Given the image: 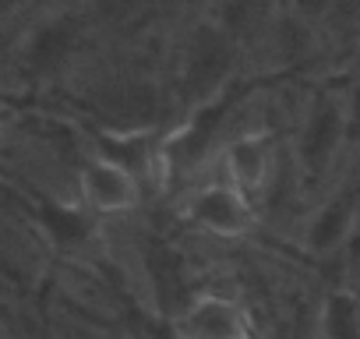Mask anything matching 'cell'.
Returning a JSON list of instances; mask_svg holds the SVG:
<instances>
[{"label":"cell","mask_w":360,"mask_h":339,"mask_svg":"<svg viewBox=\"0 0 360 339\" xmlns=\"http://www.w3.org/2000/svg\"><path fill=\"white\" fill-rule=\"evenodd\" d=\"M184 328L191 332V339H244V332H248L244 314L219 297L198 300L184 314Z\"/></svg>","instance_id":"cell-1"},{"label":"cell","mask_w":360,"mask_h":339,"mask_svg":"<svg viewBox=\"0 0 360 339\" xmlns=\"http://www.w3.org/2000/svg\"><path fill=\"white\" fill-rule=\"evenodd\" d=\"M191 216L216 234H240L248 226V205L230 188H205L191 202Z\"/></svg>","instance_id":"cell-2"},{"label":"cell","mask_w":360,"mask_h":339,"mask_svg":"<svg viewBox=\"0 0 360 339\" xmlns=\"http://www.w3.org/2000/svg\"><path fill=\"white\" fill-rule=\"evenodd\" d=\"M85 195H89V202L92 205H99V209H124L127 202H131V195H134V188H131V177L124 174L120 166H113V162H89L85 166Z\"/></svg>","instance_id":"cell-3"},{"label":"cell","mask_w":360,"mask_h":339,"mask_svg":"<svg viewBox=\"0 0 360 339\" xmlns=\"http://www.w3.org/2000/svg\"><path fill=\"white\" fill-rule=\"evenodd\" d=\"M226 64H230L226 43H223L212 29H205V32L195 39L191 64H188V82H191V85H212V82L223 78Z\"/></svg>","instance_id":"cell-4"},{"label":"cell","mask_w":360,"mask_h":339,"mask_svg":"<svg viewBox=\"0 0 360 339\" xmlns=\"http://www.w3.org/2000/svg\"><path fill=\"white\" fill-rule=\"evenodd\" d=\"M339 127H342L339 110L328 106V103L318 106V113L311 117L307 134H304V155H307L311 166H321V162L332 155V148H335V141H339Z\"/></svg>","instance_id":"cell-5"},{"label":"cell","mask_w":360,"mask_h":339,"mask_svg":"<svg viewBox=\"0 0 360 339\" xmlns=\"http://www.w3.org/2000/svg\"><path fill=\"white\" fill-rule=\"evenodd\" d=\"M71 39H75V32H71V25H68V22L43 29V32L36 36V43H32V53H29V57H32V68L46 71V68L60 64V57L68 53Z\"/></svg>","instance_id":"cell-6"},{"label":"cell","mask_w":360,"mask_h":339,"mask_svg":"<svg viewBox=\"0 0 360 339\" xmlns=\"http://www.w3.org/2000/svg\"><path fill=\"white\" fill-rule=\"evenodd\" d=\"M230 170L244 184H258L265 174V148L258 138H240L230 145Z\"/></svg>","instance_id":"cell-7"},{"label":"cell","mask_w":360,"mask_h":339,"mask_svg":"<svg viewBox=\"0 0 360 339\" xmlns=\"http://www.w3.org/2000/svg\"><path fill=\"white\" fill-rule=\"evenodd\" d=\"M148 269H152V279H155L162 300H176V290H180V283H184V276H180V258L166 248H152Z\"/></svg>","instance_id":"cell-8"},{"label":"cell","mask_w":360,"mask_h":339,"mask_svg":"<svg viewBox=\"0 0 360 339\" xmlns=\"http://www.w3.org/2000/svg\"><path fill=\"white\" fill-rule=\"evenodd\" d=\"M328 335L332 339H360V307L349 297H335L328 304Z\"/></svg>","instance_id":"cell-9"},{"label":"cell","mask_w":360,"mask_h":339,"mask_svg":"<svg viewBox=\"0 0 360 339\" xmlns=\"http://www.w3.org/2000/svg\"><path fill=\"white\" fill-rule=\"evenodd\" d=\"M346 219H349V198L328 205V212H325V216L314 223V230H311V244H314V248H328V244L342 234Z\"/></svg>","instance_id":"cell-10"},{"label":"cell","mask_w":360,"mask_h":339,"mask_svg":"<svg viewBox=\"0 0 360 339\" xmlns=\"http://www.w3.org/2000/svg\"><path fill=\"white\" fill-rule=\"evenodd\" d=\"M46 223H50L53 237H60V241H78L89 234V223L68 209H46Z\"/></svg>","instance_id":"cell-11"}]
</instances>
